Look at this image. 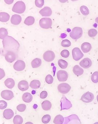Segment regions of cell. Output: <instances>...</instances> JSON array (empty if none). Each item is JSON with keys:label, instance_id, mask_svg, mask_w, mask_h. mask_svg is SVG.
Listing matches in <instances>:
<instances>
[{"label": "cell", "instance_id": "obj_26", "mask_svg": "<svg viewBox=\"0 0 98 124\" xmlns=\"http://www.w3.org/2000/svg\"><path fill=\"white\" fill-rule=\"evenodd\" d=\"M30 86L32 89H37L40 87L41 86V82L38 80L35 79L31 82Z\"/></svg>", "mask_w": 98, "mask_h": 124}, {"label": "cell", "instance_id": "obj_43", "mask_svg": "<svg viewBox=\"0 0 98 124\" xmlns=\"http://www.w3.org/2000/svg\"><path fill=\"white\" fill-rule=\"evenodd\" d=\"M47 93L46 91H42L40 94V98L41 99H45L46 98L47 96Z\"/></svg>", "mask_w": 98, "mask_h": 124}, {"label": "cell", "instance_id": "obj_5", "mask_svg": "<svg viewBox=\"0 0 98 124\" xmlns=\"http://www.w3.org/2000/svg\"><path fill=\"white\" fill-rule=\"evenodd\" d=\"M39 24L40 27L43 29H49L52 28V21L49 17H43L39 21Z\"/></svg>", "mask_w": 98, "mask_h": 124}, {"label": "cell", "instance_id": "obj_1", "mask_svg": "<svg viewBox=\"0 0 98 124\" xmlns=\"http://www.w3.org/2000/svg\"><path fill=\"white\" fill-rule=\"evenodd\" d=\"M2 43L4 53L9 51L17 53L19 48L20 44L18 41L13 37L8 36L3 39Z\"/></svg>", "mask_w": 98, "mask_h": 124}, {"label": "cell", "instance_id": "obj_23", "mask_svg": "<svg viewBox=\"0 0 98 124\" xmlns=\"http://www.w3.org/2000/svg\"><path fill=\"white\" fill-rule=\"evenodd\" d=\"M10 16L6 12H1L0 13V21L2 22H6L9 19Z\"/></svg>", "mask_w": 98, "mask_h": 124}, {"label": "cell", "instance_id": "obj_15", "mask_svg": "<svg viewBox=\"0 0 98 124\" xmlns=\"http://www.w3.org/2000/svg\"><path fill=\"white\" fill-rule=\"evenodd\" d=\"M80 66L84 69H88L91 67L92 63L91 60L89 58H85L80 62Z\"/></svg>", "mask_w": 98, "mask_h": 124}, {"label": "cell", "instance_id": "obj_21", "mask_svg": "<svg viewBox=\"0 0 98 124\" xmlns=\"http://www.w3.org/2000/svg\"><path fill=\"white\" fill-rule=\"evenodd\" d=\"M73 71L74 73L77 76H81L84 72L83 69L78 65H76L74 66Z\"/></svg>", "mask_w": 98, "mask_h": 124}, {"label": "cell", "instance_id": "obj_39", "mask_svg": "<svg viewBox=\"0 0 98 124\" xmlns=\"http://www.w3.org/2000/svg\"><path fill=\"white\" fill-rule=\"evenodd\" d=\"M26 105L25 104H22L18 105L17 106V108L19 112H23L26 109Z\"/></svg>", "mask_w": 98, "mask_h": 124}, {"label": "cell", "instance_id": "obj_4", "mask_svg": "<svg viewBox=\"0 0 98 124\" xmlns=\"http://www.w3.org/2000/svg\"><path fill=\"white\" fill-rule=\"evenodd\" d=\"M83 35V30L80 27L74 28L70 32V36L73 40H78L82 37Z\"/></svg>", "mask_w": 98, "mask_h": 124}, {"label": "cell", "instance_id": "obj_42", "mask_svg": "<svg viewBox=\"0 0 98 124\" xmlns=\"http://www.w3.org/2000/svg\"><path fill=\"white\" fill-rule=\"evenodd\" d=\"M7 103L4 101L1 100L0 101V109L3 110L6 108L7 106Z\"/></svg>", "mask_w": 98, "mask_h": 124}, {"label": "cell", "instance_id": "obj_33", "mask_svg": "<svg viewBox=\"0 0 98 124\" xmlns=\"http://www.w3.org/2000/svg\"><path fill=\"white\" fill-rule=\"evenodd\" d=\"M58 64L59 66L62 69H65L68 66V62L62 59H60L58 60Z\"/></svg>", "mask_w": 98, "mask_h": 124}, {"label": "cell", "instance_id": "obj_44", "mask_svg": "<svg viewBox=\"0 0 98 124\" xmlns=\"http://www.w3.org/2000/svg\"><path fill=\"white\" fill-rule=\"evenodd\" d=\"M5 76V72L4 70L2 69H0V79L1 80Z\"/></svg>", "mask_w": 98, "mask_h": 124}, {"label": "cell", "instance_id": "obj_8", "mask_svg": "<svg viewBox=\"0 0 98 124\" xmlns=\"http://www.w3.org/2000/svg\"><path fill=\"white\" fill-rule=\"evenodd\" d=\"M71 89V86L67 83H61L58 86V91L62 94H67L69 92Z\"/></svg>", "mask_w": 98, "mask_h": 124}, {"label": "cell", "instance_id": "obj_50", "mask_svg": "<svg viewBox=\"0 0 98 124\" xmlns=\"http://www.w3.org/2000/svg\"><path fill=\"white\" fill-rule=\"evenodd\" d=\"M97 101H98V95H97Z\"/></svg>", "mask_w": 98, "mask_h": 124}, {"label": "cell", "instance_id": "obj_6", "mask_svg": "<svg viewBox=\"0 0 98 124\" xmlns=\"http://www.w3.org/2000/svg\"><path fill=\"white\" fill-rule=\"evenodd\" d=\"M60 102L61 110H68L72 107L71 103L64 95H63Z\"/></svg>", "mask_w": 98, "mask_h": 124}, {"label": "cell", "instance_id": "obj_36", "mask_svg": "<svg viewBox=\"0 0 98 124\" xmlns=\"http://www.w3.org/2000/svg\"><path fill=\"white\" fill-rule=\"evenodd\" d=\"M51 120V116L49 115H45L42 119V121L44 124H47Z\"/></svg>", "mask_w": 98, "mask_h": 124}, {"label": "cell", "instance_id": "obj_38", "mask_svg": "<svg viewBox=\"0 0 98 124\" xmlns=\"http://www.w3.org/2000/svg\"><path fill=\"white\" fill-rule=\"evenodd\" d=\"M45 81L47 84H52L53 82V77L50 74L47 75L45 78Z\"/></svg>", "mask_w": 98, "mask_h": 124}, {"label": "cell", "instance_id": "obj_37", "mask_svg": "<svg viewBox=\"0 0 98 124\" xmlns=\"http://www.w3.org/2000/svg\"><path fill=\"white\" fill-rule=\"evenodd\" d=\"M71 41L67 39L63 40L61 42V46L63 47H68L71 46Z\"/></svg>", "mask_w": 98, "mask_h": 124}, {"label": "cell", "instance_id": "obj_19", "mask_svg": "<svg viewBox=\"0 0 98 124\" xmlns=\"http://www.w3.org/2000/svg\"><path fill=\"white\" fill-rule=\"evenodd\" d=\"M92 48L91 44L88 42H85L82 44L81 46L82 51L84 53H87L91 51Z\"/></svg>", "mask_w": 98, "mask_h": 124}, {"label": "cell", "instance_id": "obj_10", "mask_svg": "<svg viewBox=\"0 0 98 124\" xmlns=\"http://www.w3.org/2000/svg\"><path fill=\"white\" fill-rule=\"evenodd\" d=\"M17 54L12 51L7 52L4 53V56L6 61L9 63L14 62L16 60Z\"/></svg>", "mask_w": 98, "mask_h": 124}, {"label": "cell", "instance_id": "obj_14", "mask_svg": "<svg viewBox=\"0 0 98 124\" xmlns=\"http://www.w3.org/2000/svg\"><path fill=\"white\" fill-rule=\"evenodd\" d=\"M1 97L6 100L9 101L14 98V93L11 90H4L1 93Z\"/></svg>", "mask_w": 98, "mask_h": 124}, {"label": "cell", "instance_id": "obj_48", "mask_svg": "<svg viewBox=\"0 0 98 124\" xmlns=\"http://www.w3.org/2000/svg\"><path fill=\"white\" fill-rule=\"evenodd\" d=\"M25 124H34L33 123H32V122H26Z\"/></svg>", "mask_w": 98, "mask_h": 124}, {"label": "cell", "instance_id": "obj_41", "mask_svg": "<svg viewBox=\"0 0 98 124\" xmlns=\"http://www.w3.org/2000/svg\"><path fill=\"white\" fill-rule=\"evenodd\" d=\"M61 56L64 58H66L69 57L70 55L69 52L68 50H63L61 53Z\"/></svg>", "mask_w": 98, "mask_h": 124}, {"label": "cell", "instance_id": "obj_46", "mask_svg": "<svg viewBox=\"0 0 98 124\" xmlns=\"http://www.w3.org/2000/svg\"><path fill=\"white\" fill-rule=\"evenodd\" d=\"M59 1L62 3H65L66 2H67L68 1V0H59Z\"/></svg>", "mask_w": 98, "mask_h": 124}, {"label": "cell", "instance_id": "obj_27", "mask_svg": "<svg viewBox=\"0 0 98 124\" xmlns=\"http://www.w3.org/2000/svg\"><path fill=\"white\" fill-rule=\"evenodd\" d=\"M41 60L39 58H36L32 61L31 65L33 68H36L39 67L41 65Z\"/></svg>", "mask_w": 98, "mask_h": 124}, {"label": "cell", "instance_id": "obj_51", "mask_svg": "<svg viewBox=\"0 0 98 124\" xmlns=\"http://www.w3.org/2000/svg\"><path fill=\"white\" fill-rule=\"evenodd\" d=\"M93 124H98V122H96Z\"/></svg>", "mask_w": 98, "mask_h": 124}, {"label": "cell", "instance_id": "obj_30", "mask_svg": "<svg viewBox=\"0 0 98 124\" xmlns=\"http://www.w3.org/2000/svg\"><path fill=\"white\" fill-rule=\"evenodd\" d=\"M8 32L7 30L4 28H0V39H3L8 36Z\"/></svg>", "mask_w": 98, "mask_h": 124}, {"label": "cell", "instance_id": "obj_35", "mask_svg": "<svg viewBox=\"0 0 98 124\" xmlns=\"http://www.w3.org/2000/svg\"><path fill=\"white\" fill-rule=\"evenodd\" d=\"M98 33L97 30L95 29H91L88 31V35L90 37L93 38L95 37Z\"/></svg>", "mask_w": 98, "mask_h": 124}, {"label": "cell", "instance_id": "obj_7", "mask_svg": "<svg viewBox=\"0 0 98 124\" xmlns=\"http://www.w3.org/2000/svg\"><path fill=\"white\" fill-rule=\"evenodd\" d=\"M73 59L76 61L80 60L84 56V54L82 52L79 48L76 47L73 49L72 51Z\"/></svg>", "mask_w": 98, "mask_h": 124}, {"label": "cell", "instance_id": "obj_49", "mask_svg": "<svg viewBox=\"0 0 98 124\" xmlns=\"http://www.w3.org/2000/svg\"><path fill=\"white\" fill-rule=\"evenodd\" d=\"M71 0L72 1H76L78 0Z\"/></svg>", "mask_w": 98, "mask_h": 124}, {"label": "cell", "instance_id": "obj_3", "mask_svg": "<svg viewBox=\"0 0 98 124\" xmlns=\"http://www.w3.org/2000/svg\"><path fill=\"white\" fill-rule=\"evenodd\" d=\"M63 124H82L79 116L76 114H72L64 118Z\"/></svg>", "mask_w": 98, "mask_h": 124}, {"label": "cell", "instance_id": "obj_2", "mask_svg": "<svg viewBox=\"0 0 98 124\" xmlns=\"http://www.w3.org/2000/svg\"><path fill=\"white\" fill-rule=\"evenodd\" d=\"M26 5L22 1H18L16 2L12 7V11L15 13L21 14L24 13L26 10Z\"/></svg>", "mask_w": 98, "mask_h": 124}, {"label": "cell", "instance_id": "obj_11", "mask_svg": "<svg viewBox=\"0 0 98 124\" xmlns=\"http://www.w3.org/2000/svg\"><path fill=\"white\" fill-rule=\"evenodd\" d=\"M55 58V54L52 51H47L43 55V58L45 61L47 62H52Z\"/></svg>", "mask_w": 98, "mask_h": 124}, {"label": "cell", "instance_id": "obj_22", "mask_svg": "<svg viewBox=\"0 0 98 124\" xmlns=\"http://www.w3.org/2000/svg\"><path fill=\"white\" fill-rule=\"evenodd\" d=\"M4 84L9 89H12L14 86L15 82L13 79L8 78L4 81Z\"/></svg>", "mask_w": 98, "mask_h": 124}, {"label": "cell", "instance_id": "obj_18", "mask_svg": "<svg viewBox=\"0 0 98 124\" xmlns=\"http://www.w3.org/2000/svg\"><path fill=\"white\" fill-rule=\"evenodd\" d=\"M22 21V17L19 15L15 14L11 17V23L14 25H19Z\"/></svg>", "mask_w": 98, "mask_h": 124}, {"label": "cell", "instance_id": "obj_45", "mask_svg": "<svg viewBox=\"0 0 98 124\" xmlns=\"http://www.w3.org/2000/svg\"><path fill=\"white\" fill-rule=\"evenodd\" d=\"M4 1L7 4H11L13 3L14 0H4Z\"/></svg>", "mask_w": 98, "mask_h": 124}, {"label": "cell", "instance_id": "obj_24", "mask_svg": "<svg viewBox=\"0 0 98 124\" xmlns=\"http://www.w3.org/2000/svg\"><path fill=\"white\" fill-rule=\"evenodd\" d=\"M23 100L26 103H30L33 100V96L30 93H25L23 95Z\"/></svg>", "mask_w": 98, "mask_h": 124}, {"label": "cell", "instance_id": "obj_47", "mask_svg": "<svg viewBox=\"0 0 98 124\" xmlns=\"http://www.w3.org/2000/svg\"><path fill=\"white\" fill-rule=\"evenodd\" d=\"M95 22L98 25V17H97V18L95 19Z\"/></svg>", "mask_w": 98, "mask_h": 124}, {"label": "cell", "instance_id": "obj_34", "mask_svg": "<svg viewBox=\"0 0 98 124\" xmlns=\"http://www.w3.org/2000/svg\"><path fill=\"white\" fill-rule=\"evenodd\" d=\"M91 81L95 84L98 82V71H95L91 76Z\"/></svg>", "mask_w": 98, "mask_h": 124}, {"label": "cell", "instance_id": "obj_31", "mask_svg": "<svg viewBox=\"0 0 98 124\" xmlns=\"http://www.w3.org/2000/svg\"><path fill=\"white\" fill-rule=\"evenodd\" d=\"M23 122V119L22 116L17 115L14 117L13 123L14 124H22Z\"/></svg>", "mask_w": 98, "mask_h": 124}, {"label": "cell", "instance_id": "obj_17", "mask_svg": "<svg viewBox=\"0 0 98 124\" xmlns=\"http://www.w3.org/2000/svg\"><path fill=\"white\" fill-rule=\"evenodd\" d=\"M18 89L22 91L27 90L29 88L28 82L25 80H22L18 83Z\"/></svg>", "mask_w": 98, "mask_h": 124}, {"label": "cell", "instance_id": "obj_29", "mask_svg": "<svg viewBox=\"0 0 98 124\" xmlns=\"http://www.w3.org/2000/svg\"><path fill=\"white\" fill-rule=\"evenodd\" d=\"M35 22V19L33 17L30 16L27 17L24 21V23L26 25L30 26L33 24Z\"/></svg>", "mask_w": 98, "mask_h": 124}, {"label": "cell", "instance_id": "obj_40", "mask_svg": "<svg viewBox=\"0 0 98 124\" xmlns=\"http://www.w3.org/2000/svg\"><path fill=\"white\" fill-rule=\"evenodd\" d=\"M44 0H36L35 4L36 6L38 8H41L44 6Z\"/></svg>", "mask_w": 98, "mask_h": 124}, {"label": "cell", "instance_id": "obj_28", "mask_svg": "<svg viewBox=\"0 0 98 124\" xmlns=\"http://www.w3.org/2000/svg\"><path fill=\"white\" fill-rule=\"evenodd\" d=\"M64 121V118L61 115H58L55 116L53 120L55 124H63Z\"/></svg>", "mask_w": 98, "mask_h": 124}, {"label": "cell", "instance_id": "obj_20", "mask_svg": "<svg viewBox=\"0 0 98 124\" xmlns=\"http://www.w3.org/2000/svg\"><path fill=\"white\" fill-rule=\"evenodd\" d=\"M14 113L13 111L10 109H7L4 110L3 113V116L6 119L9 120L13 117Z\"/></svg>", "mask_w": 98, "mask_h": 124}, {"label": "cell", "instance_id": "obj_12", "mask_svg": "<svg viewBox=\"0 0 98 124\" xmlns=\"http://www.w3.org/2000/svg\"><path fill=\"white\" fill-rule=\"evenodd\" d=\"M57 77L59 81L63 82L67 81L68 78V74L66 71L60 70L57 73Z\"/></svg>", "mask_w": 98, "mask_h": 124}, {"label": "cell", "instance_id": "obj_32", "mask_svg": "<svg viewBox=\"0 0 98 124\" xmlns=\"http://www.w3.org/2000/svg\"><path fill=\"white\" fill-rule=\"evenodd\" d=\"M80 11L82 14L85 16H87L89 14V9L85 6H82L80 7Z\"/></svg>", "mask_w": 98, "mask_h": 124}, {"label": "cell", "instance_id": "obj_25", "mask_svg": "<svg viewBox=\"0 0 98 124\" xmlns=\"http://www.w3.org/2000/svg\"><path fill=\"white\" fill-rule=\"evenodd\" d=\"M41 106L42 109L44 110H49L52 108V103L49 101H45L42 103Z\"/></svg>", "mask_w": 98, "mask_h": 124}, {"label": "cell", "instance_id": "obj_13", "mask_svg": "<svg viewBox=\"0 0 98 124\" xmlns=\"http://www.w3.org/2000/svg\"><path fill=\"white\" fill-rule=\"evenodd\" d=\"M26 65L25 62L22 60H18L15 63L13 68L17 71H22L25 68Z\"/></svg>", "mask_w": 98, "mask_h": 124}, {"label": "cell", "instance_id": "obj_9", "mask_svg": "<svg viewBox=\"0 0 98 124\" xmlns=\"http://www.w3.org/2000/svg\"><path fill=\"white\" fill-rule=\"evenodd\" d=\"M94 99V95L92 93L88 92L83 94L81 98V100L86 103L91 102Z\"/></svg>", "mask_w": 98, "mask_h": 124}, {"label": "cell", "instance_id": "obj_16", "mask_svg": "<svg viewBox=\"0 0 98 124\" xmlns=\"http://www.w3.org/2000/svg\"><path fill=\"white\" fill-rule=\"evenodd\" d=\"M39 14L43 17H49L52 15V11L50 7H45L39 12Z\"/></svg>", "mask_w": 98, "mask_h": 124}]
</instances>
